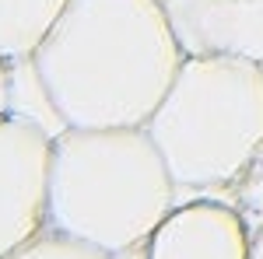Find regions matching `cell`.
I'll use <instances>...</instances> for the list:
<instances>
[{
    "instance_id": "obj_1",
    "label": "cell",
    "mask_w": 263,
    "mask_h": 259,
    "mask_svg": "<svg viewBox=\"0 0 263 259\" xmlns=\"http://www.w3.org/2000/svg\"><path fill=\"white\" fill-rule=\"evenodd\" d=\"M186 53L162 0H70L32 56L60 126H147Z\"/></svg>"
},
{
    "instance_id": "obj_2",
    "label": "cell",
    "mask_w": 263,
    "mask_h": 259,
    "mask_svg": "<svg viewBox=\"0 0 263 259\" xmlns=\"http://www.w3.org/2000/svg\"><path fill=\"white\" fill-rule=\"evenodd\" d=\"M176 189L147 126H63L53 137L49 224L112 256L147 245Z\"/></svg>"
},
{
    "instance_id": "obj_3",
    "label": "cell",
    "mask_w": 263,
    "mask_h": 259,
    "mask_svg": "<svg viewBox=\"0 0 263 259\" xmlns=\"http://www.w3.org/2000/svg\"><path fill=\"white\" fill-rule=\"evenodd\" d=\"M147 133L179 189L232 186L263 140V63L186 56Z\"/></svg>"
},
{
    "instance_id": "obj_4",
    "label": "cell",
    "mask_w": 263,
    "mask_h": 259,
    "mask_svg": "<svg viewBox=\"0 0 263 259\" xmlns=\"http://www.w3.org/2000/svg\"><path fill=\"white\" fill-rule=\"evenodd\" d=\"M53 137L28 116L0 119V259L49 224Z\"/></svg>"
},
{
    "instance_id": "obj_5",
    "label": "cell",
    "mask_w": 263,
    "mask_h": 259,
    "mask_svg": "<svg viewBox=\"0 0 263 259\" xmlns=\"http://www.w3.org/2000/svg\"><path fill=\"white\" fill-rule=\"evenodd\" d=\"M253 228L235 203L193 200L172 207L147 238L144 259H249Z\"/></svg>"
},
{
    "instance_id": "obj_6",
    "label": "cell",
    "mask_w": 263,
    "mask_h": 259,
    "mask_svg": "<svg viewBox=\"0 0 263 259\" xmlns=\"http://www.w3.org/2000/svg\"><path fill=\"white\" fill-rule=\"evenodd\" d=\"M186 56L263 63V0H162Z\"/></svg>"
},
{
    "instance_id": "obj_7",
    "label": "cell",
    "mask_w": 263,
    "mask_h": 259,
    "mask_svg": "<svg viewBox=\"0 0 263 259\" xmlns=\"http://www.w3.org/2000/svg\"><path fill=\"white\" fill-rule=\"evenodd\" d=\"M70 0H0V56L25 63L39 53Z\"/></svg>"
},
{
    "instance_id": "obj_8",
    "label": "cell",
    "mask_w": 263,
    "mask_h": 259,
    "mask_svg": "<svg viewBox=\"0 0 263 259\" xmlns=\"http://www.w3.org/2000/svg\"><path fill=\"white\" fill-rule=\"evenodd\" d=\"M4 259H116V256L105 252L95 242H84L78 235H70V231H60V228L46 224L42 231H35L25 245H18Z\"/></svg>"
},
{
    "instance_id": "obj_9",
    "label": "cell",
    "mask_w": 263,
    "mask_h": 259,
    "mask_svg": "<svg viewBox=\"0 0 263 259\" xmlns=\"http://www.w3.org/2000/svg\"><path fill=\"white\" fill-rule=\"evenodd\" d=\"M232 196H235V207L246 217H256V224H260L263 221V140L253 151L249 165L242 168V175L232 182Z\"/></svg>"
},
{
    "instance_id": "obj_10",
    "label": "cell",
    "mask_w": 263,
    "mask_h": 259,
    "mask_svg": "<svg viewBox=\"0 0 263 259\" xmlns=\"http://www.w3.org/2000/svg\"><path fill=\"white\" fill-rule=\"evenodd\" d=\"M11 88H14V81H11V60L0 56V119L11 116Z\"/></svg>"
},
{
    "instance_id": "obj_11",
    "label": "cell",
    "mask_w": 263,
    "mask_h": 259,
    "mask_svg": "<svg viewBox=\"0 0 263 259\" xmlns=\"http://www.w3.org/2000/svg\"><path fill=\"white\" fill-rule=\"evenodd\" d=\"M249 259H263V221L253 228V256Z\"/></svg>"
}]
</instances>
